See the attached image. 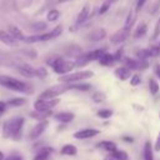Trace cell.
I'll use <instances>...</instances> for the list:
<instances>
[{"label":"cell","mask_w":160,"mask_h":160,"mask_svg":"<svg viewBox=\"0 0 160 160\" xmlns=\"http://www.w3.org/2000/svg\"><path fill=\"white\" fill-rule=\"evenodd\" d=\"M24 126V118H14L2 124V138H11L19 140L21 138V130Z\"/></svg>","instance_id":"6da1fadb"},{"label":"cell","mask_w":160,"mask_h":160,"mask_svg":"<svg viewBox=\"0 0 160 160\" xmlns=\"http://www.w3.org/2000/svg\"><path fill=\"white\" fill-rule=\"evenodd\" d=\"M46 64L54 70V72L59 74L60 76L66 75V74H70V71L74 70V68H76L75 66V61H72V60H65V59H62L61 56H58V55L49 58L48 61H46Z\"/></svg>","instance_id":"7a4b0ae2"},{"label":"cell","mask_w":160,"mask_h":160,"mask_svg":"<svg viewBox=\"0 0 160 160\" xmlns=\"http://www.w3.org/2000/svg\"><path fill=\"white\" fill-rule=\"evenodd\" d=\"M0 85L18 92H31V88L26 82L9 75H0Z\"/></svg>","instance_id":"3957f363"},{"label":"cell","mask_w":160,"mask_h":160,"mask_svg":"<svg viewBox=\"0 0 160 160\" xmlns=\"http://www.w3.org/2000/svg\"><path fill=\"white\" fill-rule=\"evenodd\" d=\"M92 75H94V72L90 70H80L76 72H70V74L60 76L59 81L61 84H76L81 80H86V79L92 78Z\"/></svg>","instance_id":"277c9868"},{"label":"cell","mask_w":160,"mask_h":160,"mask_svg":"<svg viewBox=\"0 0 160 160\" xmlns=\"http://www.w3.org/2000/svg\"><path fill=\"white\" fill-rule=\"evenodd\" d=\"M68 90H70V84H58V85H54V86H50L46 90H44L40 95H39V99L41 100H50V99H56L59 95L66 92Z\"/></svg>","instance_id":"5b68a950"},{"label":"cell","mask_w":160,"mask_h":160,"mask_svg":"<svg viewBox=\"0 0 160 160\" xmlns=\"http://www.w3.org/2000/svg\"><path fill=\"white\" fill-rule=\"evenodd\" d=\"M105 52H106L105 49H95V50H92V51H90V52L82 54V55L78 56V59H76V61H75V66H76V68H82V66L88 65L89 62H91V61H94V60H99L100 56H101L102 54H105Z\"/></svg>","instance_id":"8992f818"},{"label":"cell","mask_w":160,"mask_h":160,"mask_svg":"<svg viewBox=\"0 0 160 160\" xmlns=\"http://www.w3.org/2000/svg\"><path fill=\"white\" fill-rule=\"evenodd\" d=\"M60 102V99L56 98V99H50V100H41V99H38L35 102H34V109L35 111H39V112H46V111H51V109L54 106H56Z\"/></svg>","instance_id":"52a82bcc"},{"label":"cell","mask_w":160,"mask_h":160,"mask_svg":"<svg viewBox=\"0 0 160 160\" xmlns=\"http://www.w3.org/2000/svg\"><path fill=\"white\" fill-rule=\"evenodd\" d=\"M124 66L129 68L130 70H145L149 66L148 60H139V59H132V58H124Z\"/></svg>","instance_id":"ba28073f"},{"label":"cell","mask_w":160,"mask_h":160,"mask_svg":"<svg viewBox=\"0 0 160 160\" xmlns=\"http://www.w3.org/2000/svg\"><path fill=\"white\" fill-rule=\"evenodd\" d=\"M99 134H100V130L94 129V128H88V129H81V130L75 131L72 136L78 140H85V139H91Z\"/></svg>","instance_id":"9c48e42d"},{"label":"cell","mask_w":160,"mask_h":160,"mask_svg":"<svg viewBox=\"0 0 160 160\" xmlns=\"http://www.w3.org/2000/svg\"><path fill=\"white\" fill-rule=\"evenodd\" d=\"M48 125H49V121H48V120L39 121V122L31 129V131H30V134H29V138H30L31 140H35V139L40 138V135H42L44 131L46 130Z\"/></svg>","instance_id":"30bf717a"},{"label":"cell","mask_w":160,"mask_h":160,"mask_svg":"<svg viewBox=\"0 0 160 160\" xmlns=\"http://www.w3.org/2000/svg\"><path fill=\"white\" fill-rule=\"evenodd\" d=\"M54 39V35L51 32V30L49 32H44V34H36V35H30L25 38V42L28 44H34V42H40V41H49Z\"/></svg>","instance_id":"8fae6325"},{"label":"cell","mask_w":160,"mask_h":160,"mask_svg":"<svg viewBox=\"0 0 160 160\" xmlns=\"http://www.w3.org/2000/svg\"><path fill=\"white\" fill-rule=\"evenodd\" d=\"M129 34H130V31H128L126 29L121 28V29H119L115 34L111 35L110 41H111V44H114V45H116V44H121V42H124V41L126 40V38L129 36Z\"/></svg>","instance_id":"7c38bea8"},{"label":"cell","mask_w":160,"mask_h":160,"mask_svg":"<svg viewBox=\"0 0 160 160\" xmlns=\"http://www.w3.org/2000/svg\"><path fill=\"white\" fill-rule=\"evenodd\" d=\"M16 70L19 71V74H21L25 78H34V76H36V69H34L29 64H20V65H18Z\"/></svg>","instance_id":"4fadbf2b"},{"label":"cell","mask_w":160,"mask_h":160,"mask_svg":"<svg viewBox=\"0 0 160 160\" xmlns=\"http://www.w3.org/2000/svg\"><path fill=\"white\" fill-rule=\"evenodd\" d=\"M75 115L72 112H69V111H61V112H58L54 115V119L59 122H62V124H68V122H71L74 120Z\"/></svg>","instance_id":"5bb4252c"},{"label":"cell","mask_w":160,"mask_h":160,"mask_svg":"<svg viewBox=\"0 0 160 160\" xmlns=\"http://www.w3.org/2000/svg\"><path fill=\"white\" fill-rule=\"evenodd\" d=\"M115 76L121 80V81H125L128 80L129 78H131V70L126 66H120V68H116L115 69Z\"/></svg>","instance_id":"9a60e30c"},{"label":"cell","mask_w":160,"mask_h":160,"mask_svg":"<svg viewBox=\"0 0 160 160\" xmlns=\"http://www.w3.org/2000/svg\"><path fill=\"white\" fill-rule=\"evenodd\" d=\"M0 41L8 46H16L18 44V40H15L9 34V31H5V30H0Z\"/></svg>","instance_id":"2e32d148"},{"label":"cell","mask_w":160,"mask_h":160,"mask_svg":"<svg viewBox=\"0 0 160 160\" xmlns=\"http://www.w3.org/2000/svg\"><path fill=\"white\" fill-rule=\"evenodd\" d=\"M105 160H129V155H128L126 151L118 149V150L110 152V154L105 158Z\"/></svg>","instance_id":"e0dca14e"},{"label":"cell","mask_w":160,"mask_h":160,"mask_svg":"<svg viewBox=\"0 0 160 160\" xmlns=\"http://www.w3.org/2000/svg\"><path fill=\"white\" fill-rule=\"evenodd\" d=\"M89 15H90V5H89V4H85V5L81 8V10L79 11L78 16H76V22H78V24L85 22V21L88 20Z\"/></svg>","instance_id":"ac0fdd59"},{"label":"cell","mask_w":160,"mask_h":160,"mask_svg":"<svg viewBox=\"0 0 160 160\" xmlns=\"http://www.w3.org/2000/svg\"><path fill=\"white\" fill-rule=\"evenodd\" d=\"M52 151H54L52 148H50V146H44V148H41V149L38 151V154L34 156L32 160H48L49 156H50V154H51Z\"/></svg>","instance_id":"d6986e66"},{"label":"cell","mask_w":160,"mask_h":160,"mask_svg":"<svg viewBox=\"0 0 160 160\" xmlns=\"http://www.w3.org/2000/svg\"><path fill=\"white\" fill-rule=\"evenodd\" d=\"M98 61H99V64L102 65V66H111V65H114V64L116 62L115 59H114V54H110V52H108V51H106L105 54H102Z\"/></svg>","instance_id":"ffe728a7"},{"label":"cell","mask_w":160,"mask_h":160,"mask_svg":"<svg viewBox=\"0 0 160 160\" xmlns=\"http://www.w3.org/2000/svg\"><path fill=\"white\" fill-rule=\"evenodd\" d=\"M60 154L61 155H66V156H75L78 154V149L72 144H65L60 149Z\"/></svg>","instance_id":"44dd1931"},{"label":"cell","mask_w":160,"mask_h":160,"mask_svg":"<svg viewBox=\"0 0 160 160\" xmlns=\"http://www.w3.org/2000/svg\"><path fill=\"white\" fill-rule=\"evenodd\" d=\"M9 34L15 39V40H21V41H24L25 40V35L22 34V31L18 28V26H15V25H10L9 26Z\"/></svg>","instance_id":"7402d4cb"},{"label":"cell","mask_w":160,"mask_h":160,"mask_svg":"<svg viewBox=\"0 0 160 160\" xmlns=\"http://www.w3.org/2000/svg\"><path fill=\"white\" fill-rule=\"evenodd\" d=\"M98 148H100V149H102V150H106L109 154H110V152H112V151H115V150H118L116 144H115L114 141H110V140L100 141V142L98 144Z\"/></svg>","instance_id":"603a6c76"},{"label":"cell","mask_w":160,"mask_h":160,"mask_svg":"<svg viewBox=\"0 0 160 160\" xmlns=\"http://www.w3.org/2000/svg\"><path fill=\"white\" fill-rule=\"evenodd\" d=\"M105 36H106V31H105L104 29H98V30H94V31H92L88 38H89V40H90V41L96 42V41L102 40Z\"/></svg>","instance_id":"cb8c5ba5"},{"label":"cell","mask_w":160,"mask_h":160,"mask_svg":"<svg viewBox=\"0 0 160 160\" xmlns=\"http://www.w3.org/2000/svg\"><path fill=\"white\" fill-rule=\"evenodd\" d=\"M144 160H154V146L150 141L144 145Z\"/></svg>","instance_id":"d4e9b609"},{"label":"cell","mask_w":160,"mask_h":160,"mask_svg":"<svg viewBox=\"0 0 160 160\" xmlns=\"http://www.w3.org/2000/svg\"><path fill=\"white\" fill-rule=\"evenodd\" d=\"M134 22H135V11L132 9H130V11L128 12L125 24H124V29H126L128 31H130L131 28H132V25H134Z\"/></svg>","instance_id":"484cf974"},{"label":"cell","mask_w":160,"mask_h":160,"mask_svg":"<svg viewBox=\"0 0 160 160\" xmlns=\"http://www.w3.org/2000/svg\"><path fill=\"white\" fill-rule=\"evenodd\" d=\"M146 31H148V25L145 22H140L134 31V38H142L146 34Z\"/></svg>","instance_id":"4316f807"},{"label":"cell","mask_w":160,"mask_h":160,"mask_svg":"<svg viewBox=\"0 0 160 160\" xmlns=\"http://www.w3.org/2000/svg\"><path fill=\"white\" fill-rule=\"evenodd\" d=\"M71 89H75L79 91H89L91 89V85L86 82H79V84L76 82V84H70V90Z\"/></svg>","instance_id":"83f0119b"},{"label":"cell","mask_w":160,"mask_h":160,"mask_svg":"<svg viewBox=\"0 0 160 160\" xmlns=\"http://www.w3.org/2000/svg\"><path fill=\"white\" fill-rule=\"evenodd\" d=\"M50 115H52V112H51V111H46V112L32 111V112H30V116H31V118H34V119H38V120H40V121H42V120H46V118H49Z\"/></svg>","instance_id":"f1b7e54d"},{"label":"cell","mask_w":160,"mask_h":160,"mask_svg":"<svg viewBox=\"0 0 160 160\" xmlns=\"http://www.w3.org/2000/svg\"><path fill=\"white\" fill-rule=\"evenodd\" d=\"M149 90H150L151 95H156L159 92V84H158V81L154 78L149 79Z\"/></svg>","instance_id":"f546056e"},{"label":"cell","mask_w":160,"mask_h":160,"mask_svg":"<svg viewBox=\"0 0 160 160\" xmlns=\"http://www.w3.org/2000/svg\"><path fill=\"white\" fill-rule=\"evenodd\" d=\"M25 102H26V100H25L24 98H14V99H10V100L6 102V105H10V106H15V108H19V106H22V105H25Z\"/></svg>","instance_id":"4dcf8cb0"},{"label":"cell","mask_w":160,"mask_h":160,"mask_svg":"<svg viewBox=\"0 0 160 160\" xmlns=\"http://www.w3.org/2000/svg\"><path fill=\"white\" fill-rule=\"evenodd\" d=\"M91 99L94 100V102L96 104H100V102H104L106 100V95L102 92V91H95L91 96Z\"/></svg>","instance_id":"1f68e13d"},{"label":"cell","mask_w":160,"mask_h":160,"mask_svg":"<svg viewBox=\"0 0 160 160\" xmlns=\"http://www.w3.org/2000/svg\"><path fill=\"white\" fill-rule=\"evenodd\" d=\"M136 56H138L139 60H146V59L151 58L150 49H141V50L136 51Z\"/></svg>","instance_id":"d6a6232c"},{"label":"cell","mask_w":160,"mask_h":160,"mask_svg":"<svg viewBox=\"0 0 160 160\" xmlns=\"http://www.w3.org/2000/svg\"><path fill=\"white\" fill-rule=\"evenodd\" d=\"M59 18H60V11L56 10V9L49 10V12H48V15H46L48 21H55V20H58Z\"/></svg>","instance_id":"836d02e7"},{"label":"cell","mask_w":160,"mask_h":160,"mask_svg":"<svg viewBox=\"0 0 160 160\" xmlns=\"http://www.w3.org/2000/svg\"><path fill=\"white\" fill-rule=\"evenodd\" d=\"M96 115L99 118H101V119H109V118L112 116V110H110V109H100V110L96 111Z\"/></svg>","instance_id":"e575fe53"},{"label":"cell","mask_w":160,"mask_h":160,"mask_svg":"<svg viewBox=\"0 0 160 160\" xmlns=\"http://www.w3.org/2000/svg\"><path fill=\"white\" fill-rule=\"evenodd\" d=\"M141 84V76L140 74H132L130 78V85L131 86H138Z\"/></svg>","instance_id":"d590c367"},{"label":"cell","mask_w":160,"mask_h":160,"mask_svg":"<svg viewBox=\"0 0 160 160\" xmlns=\"http://www.w3.org/2000/svg\"><path fill=\"white\" fill-rule=\"evenodd\" d=\"M159 36H160V16H159V19H158V21H156V24H155L154 34H152V39L156 40Z\"/></svg>","instance_id":"8d00e7d4"},{"label":"cell","mask_w":160,"mask_h":160,"mask_svg":"<svg viewBox=\"0 0 160 160\" xmlns=\"http://www.w3.org/2000/svg\"><path fill=\"white\" fill-rule=\"evenodd\" d=\"M114 59H115V61H120V60L124 59V49L122 48L116 50V52L114 54Z\"/></svg>","instance_id":"74e56055"},{"label":"cell","mask_w":160,"mask_h":160,"mask_svg":"<svg viewBox=\"0 0 160 160\" xmlns=\"http://www.w3.org/2000/svg\"><path fill=\"white\" fill-rule=\"evenodd\" d=\"M46 75H48V70L45 68H38L36 69V76L38 78L44 79V78H46Z\"/></svg>","instance_id":"f35d334b"},{"label":"cell","mask_w":160,"mask_h":160,"mask_svg":"<svg viewBox=\"0 0 160 160\" xmlns=\"http://www.w3.org/2000/svg\"><path fill=\"white\" fill-rule=\"evenodd\" d=\"M32 29L36 30V31H40V30H45L46 29V24L42 22V21H39V22H35L32 25Z\"/></svg>","instance_id":"ab89813d"},{"label":"cell","mask_w":160,"mask_h":160,"mask_svg":"<svg viewBox=\"0 0 160 160\" xmlns=\"http://www.w3.org/2000/svg\"><path fill=\"white\" fill-rule=\"evenodd\" d=\"M109 8H110V0L105 1V2L100 6V9H99V14H105V12L109 10Z\"/></svg>","instance_id":"60d3db41"},{"label":"cell","mask_w":160,"mask_h":160,"mask_svg":"<svg viewBox=\"0 0 160 160\" xmlns=\"http://www.w3.org/2000/svg\"><path fill=\"white\" fill-rule=\"evenodd\" d=\"M154 151L160 152V130H159L158 136H156V139H155V144H154Z\"/></svg>","instance_id":"b9f144b4"},{"label":"cell","mask_w":160,"mask_h":160,"mask_svg":"<svg viewBox=\"0 0 160 160\" xmlns=\"http://www.w3.org/2000/svg\"><path fill=\"white\" fill-rule=\"evenodd\" d=\"M51 32H52V35H54V38H58L61 32H62V26L61 25H58V26H55L52 30H51Z\"/></svg>","instance_id":"7bdbcfd3"},{"label":"cell","mask_w":160,"mask_h":160,"mask_svg":"<svg viewBox=\"0 0 160 160\" xmlns=\"http://www.w3.org/2000/svg\"><path fill=\"white\" fill-rule=\"evenodd\" d=\"M150 54H151V58L159 56L160 55V48L159 46H151L150 48Z\"/></svg>","instance_id":"ee69618b"},{"label":"cell","mask_w":160,"mask_h":160,"mask_svg":"<svg viewBox=\"0 0 160 160\" xmlns=\"http://www.w3.org/2000/svg\"><path fill=\"white\" fill-rule=\"evenodd\" d=\"M145 2H146V0H138L136 1V6H135V11H140L141 8L145 5Z\"/></svg>","instance_id":"f6af8a7d"},{"label":"cell","mask_w":160,"mask_h":160,"mask_svg":"<svg viewBox=\"0 0 160 160\" xmlns=\"http://www.w3.org/2000/svg\"><path fill=\"white\" fill-rule=\"evenodd\" d=\"M8 60H9V59H6V56L0 52V65H9Z\"/></svg>","instance_id":"bcb514c9"},{"label":"cell","mask_w":160,"mask_h":160,"mask_svg":"<svg viewBox=\"0 0 160 160\" xmlns=\"http://www.w3.org/2000/svg\"><path fill=\"white\" fill-rule=\"evenodd\" d=\"M154 71H155V75L160 79V62H156L155 66H154Z\"/></svg>","instance_id":"7dc6e473"},{"label":"cell","mask_w":160,"mask_h":160,"mask_svg":"<svg viewBox=\"0 0 160 160\" xmlns=\"http://www.w3.org/2000/svg\"><path fill=\"white\" fill-rule=\"evenodd\" d=\"M5 160H22V158L20 156V155H10V156H8Z\"/></svg>","instance_id":"c3c4849f"},{"label":"cell","mask_w":160,"mask_h":160,"mask_svg":"<svg viewBox=\"0 0 160 160\" xmlns=\"http://www.w3.org/2000/svg\"><path fill=\"white\" fill-rule=\"evenodd\" d=\"M5 110H6V102L0 101V115H1V114H4V112H5Z\"/></svg>","instance_id":"681fc988"},{"label":"cell","mask_w":160,"mask_h":160,"mask_svg":"<svg viewBox=\"0 0 160 160\" xmlns=\"http://www.w3.org/2000/svg\"><path fill=\"white\" fill-rule=\"evenodd\" d=\"M122 140H124V141H126V142H132V141H134V140H132V138H129V136H124V138H122Z\"/></svg>","instance_id":"f907efd6"},{"label":"cell","mask_w":160,"mask_h":160,"mask_svg":"<svg viewBox=\"0 0 160 160\" xmlns=\"http://www.w3.org/2000/svg\"><path fill=\"white\" fill-rule=\"evenodd\" d=\"M0 160H4V154L0 151Z\"/></svg>","instance_id":"816d5d0a"},{"label":"cell","mask_w":160,"mask_h":160,"mask_svg":"<svg viewBox=\"0 0 160 160\" xmlns=\"http://www.w3.org/2000/svg\"><path fill=\"white\" fill-rule=\"evenodd\" d=\"M65 1H69V0H59V2H65Z\"/></svg>","instance_id":"f5cc1de1"},{"label":"cell","mask_w":160,"mask_h":160,"mask_svg":"<svg viewBox=\"0 0 160 160\" xmlns=\"http://www.w3.org/2000/svg\"><path fill=\"white\" fill-rule=\"evenodd\" d=\"M115 1H116V0H110V2H115Z\"/></svg>","instance_id":"db71d44e"},{"label":"cell","mask_w":160,"mask_h":160,"mask_svg":"<svg viewBox=\"0 0 160 160\" xmlns=\"http://www.w3.org/2000/svg\"><path fill=\"white\" fill-rule=\"evenodd\" d=\"M158 46H159V48H160V42H159V45H158Z\"/></svg>","instance_id":"11a10c76"},{"label":"cell","mask_w":160,"mask_h":160,"mask_svg":"<svg viewBox=\"0 0 160 160\" xmlns=\"http://www.w3.org/2000/svg\"><path fill=\"white\" fill-rule=\"evenodd\" d=\"M159 118H160V112H159Z\"/></svg>","instance_id":"9f6ffc18"}]
</instances>
